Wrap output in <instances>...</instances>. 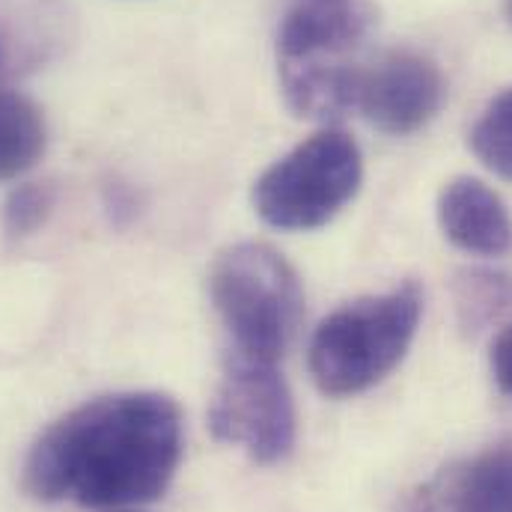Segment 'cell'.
<instances>
[{
	"label": "cell",
	"instance_id": "5b68a950",
	"mask_svg": "<svg viewBox=\"0 0 512 512\" xmlns=\"http://www.w3.org/2000/svg\"><path fill=\"white\" fill-rule=\"evenodd\" d=\"M209 429L259 465L283 462L295 447L298 417L277 364L227 352L224 379L209 405Z\"/></svg>",
	"mask_w": 512,
	"mask_h": 512
},
{
	"label": "cell",
	"instance_id": "9a60e30c",
	"mask_svg": "<svg viewBox=\"0 0 512 512\" xmlns=\"http://www.w3.org/2000/svg\"><path fill=\"white\" fill-rule=\"evenodd\" d=\"M507 18L512 21V0H507Z\"/></svg>",
	"mask_w": 512,
	"mask_h": 512
},
{
	"label": "cell",
	"instance_id": "7a4b0ae2",
	"mask_svg": "<svg viewBox=\"0 0 512 512\" xmlns=\"http://www.w3.org/2000/svg\"><path fill=\"white\" fill-rule=\"evenodd\" d=\"M423 292L402 283L382 295L343 304L313 331L307 364L325 396H355L387 379L414 343Z\"/></svg>",
	"mask_w": 512,
	"mask_h": 512
},
{
	"label": "cell",
	"instance_id": "30bf717a",
	"mask_svg": "<svg viewBox=\"0 0 512 512\" xmlns=\"http://www.w3.org/2000/svg\"><path fill=\"white\" fill-rule=\"evenodd\" d=\"M48 126L33 99L0 90V182L27 173L45 152Z\"/></svg>",
	"mask_w": 512,
	"mask_h": 512
},
{
	"label": "cell",
	"instance_id": "4fadbf2b",
	"mask_svg": "<svg viewBox=\"0 0 512 512\" xmlns=\"http://www.w3.org/2000/svg\"><path fill=\"white\" fill-rule=\"evenodd\" d=\"M54 209V191L48 185H18L3 203V230L9 236H30L36 233Z\"/></svg>",
	"mask_w": 512,
	"mask_h": 512
},
{
	"label": "cell",
	"instance_id": "8fae6325",
	"mask_svg": "<svg viewBox=\"0 0 512 512\" xmlns=\"http://www.w3.org/2000/svg\"><path fill=\"white\" fill-rule=\"evenodd\" d=\"M468 146L483 167L512 182V87L486 105L468 134Z\"/></svg>",
	"mask_w": 512,
	"mask_h": 512
},
{
	"label": "cell",
	"instance_id": "5bb4252c",
	"mask_svg": "<svg viewBox=\"0 0 512 512\" xmlns=\"http://www.w3.org/2000/svg\"><path fill=\"white\" fill-rule=\"evenodd\" d=\"M489 364H492V376L498 387L512 396V325H507L495 343H492V355H489Z\"/></svg>",
	"mask_w": 512,
	"mask_h": 512
},
{
	"label": "cell",
	"instance_id": "277c9868",
	"mask_svg": "<svg viewBox=\"0 0 512 512\" xmlns=\"http://www.w3.org/2000/svg\"><path fill=\"white\" fill-rule=\"evenodd\" d=\"M364 155L343 128H322L277 158L254 182L256 215L274 230H316L361 191Z\"/></svg>",
	"mask_w": 512,
	"mask_h": 512
},
{
	"label": "cell",
	"instance_id": "ba28073f",
	"mask_svg": "<svg viewBox=\"0 0 512 512\" xmlns=\"http://www.w3.org/2000/svg\"><path fill=\"white\" fill-rule=\"evenodd\" d=\"M438 227L465 254L501 256L512 248V218L504 200L471 176H456L441 188Z\"/></svg>",
	"mask_w": 512,
	"mask_h": 512
},
{
	"label": "cell",
	"instance_id": "9c48e42d",
	"mask_svg": "<svg viewBox=\"0 0 512 512\" xmlns=\"http://www.w3.org/2000/svg\"><path fill=\"white\" fill-rule=\"evenodd\" d=\"M432 512H512V441L492 444L453 468Z\"/></svg>",
	"mask_w": 512,
	"mask_h": 512
},
{
	"label": "cell",
	"instance_id": "52a82bcc",
	"mask_svg": "<svg viewBox=\"0 0 512 512\" xmlns=\"http://www.w3.org/2000/svg\"><path fill=\"white\" fill-rule=\"evenodd\" d=\"M376 24L370 0H289L277 27V66L340 63Z\"/></svg>",
	"mask_w": 512,
	"mask_h": 512
},
{
	"label": "cell",
	"instance_id": "2e32d148",
	"mask_svg": "<svg viewBox=\"0 0 512 512\" xmlns=\"http://www.w3.org/2000/svg\"><path fill=\"white\" fill-rule=\"evenodd\" d=\"M114 512H131V510H114Z\"/></svg>",
	"mask_w": 512,
	"mask_h": 512
},
{
	"label": "cell",
	"instance_id": "7c38bea8",
	"mask_svg": "<svg viewBox=\"0 0 512 512\" xmlns=\"http://www.w3.org/2000/svg\"><path fill=\"white\" fill-rule=\"evenodd\" d=\"M456 304L465 328H480L512 304V280L501 271L471 268L456 280Z\"/></svg>",
	"mask_w": 512,
	"mask_h": 512
},
{
	"label": "cell",
	"instance_id": "8992f818",
	"mask_svg": "<svg viewBox=\"0 0 512 512\" xmlns=\"http://www.w3.org/2000/svg\"><path fill=\"white\" fill-rule=\"evenodd\" d=\"M441 69L417 51H390L373 66H358L355 111L384 134L405 137L432 123L444 105Z\"/></svg>",
	"mask_w": 512,
	"mask_h": 512
},
{
	"label": "cell",
	"instance_id": "3957f363",
	"mask_svg": "<svg viewBox=\"0 0 512 512\" xmlns=\"http://www.w3.org/2000/svg\"><path fill=\"white\" fill-rule=\"evenodd\" d=\"M209 295L230 352L280 364L304 313V289L286 256L262 242L221 251L209 271Z\"/></svg>",
	"mask_w": 512,
	"mask_h": 512
},
{
	"label": "cell",
	"instance_id": "6da1fadb",
	"mask_svg": "<svg viewBox=\"0 0 512 512\" xmlns=\"http://www.w3.org/2000/svg\"><path fill=\"white\" fill-rule=\"evenodd\" d=\"M182 462V411L158 390L90 399L30 447L21 483L30 498L126 510L167 492Z\"/></svg>",
	"mask_w": 512,
	"mask_h": 512
}]
</instances>
